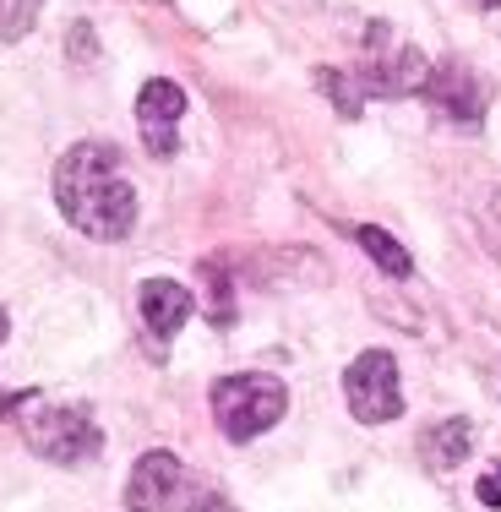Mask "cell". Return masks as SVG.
Listing matches in <instances>:
<instances>
[{"mask_svg":"<svg viewBox=\"0 0 501 512\" xmlns=\"http://www.w3.org/2000/svg\"><path fill=\"white\" fill-rule=\"evenodd\" d=\"M55 202L71 229L93 240H120L137 224V191L109 142H77L55 169Z\"/></svg>","mask_w":501,"mask_h":512,"instance_id":"cell-1","label":"cell"},{"mask_svg":"<svg viewBox=\"0 0 501 512\" xmlns=\"http://www.w3.org/2000/svg\"><path fill=\"white\" fill-rule=\"evenodd\" d=\"M0 414H17L22 442H28L39 458H50V463H88L104 447L99 425H93L82 409L50 404V398H39V393L0 398Z\"/></svg>","mask_w":501,"mask_h":512,"instance_id":"cell-2","label":"cell"},{"mask_svg":"<svg viewBox=\"0 0 501 512\" xmlns=\"http://www.w3.org/2000/svg\"><path fill=\"white\" fill-rule=\"evenodd\" d=\"M284 409H289V393L273 376H224V382L213 387V420L224 425L229 442L262 436L267 425L284 420Z\"/></svg>","mask_w":501,"mask_h":512,"instance_id":"cell-3","label":"cell"},{"mask_svg":"<svg viewBox=\"0 0 501 512\" xmlns=\"http://www.w3.org/2000/svg\"><path fill=\"white\" fill-rule=\"evenodd\" d=\"M344 398H349V414L365 425H387L403 414V393H398V365L387 349H365V355L349 360L344 371Z\"/></svg>","mask_w":501,"mask_h":512,"instance_id":"cell-4","label":"cell"},{"mask_svg":"<svg viewBox=\"0 0 501 512\" xmlns=\"http://www.w3.org/2000/svg\"><path fill=\"white\" fill-rule=\"evenodd\" d=\"M425 77H431V66L420 60V50H414V44H393V33H387L382 22H376L371 39H365L360 88L398 99V93H425Z\"/></svg>","mask_w":501,"mask_h":512,"instance_id":"cell-5","label":"cell"},{"mask_svg":"<svg viewBox=\"0 0 501 512\" xmlns=\"http://www.w3.org/2000/svg\"><path fill=\"white\" fill-rule=\"evenodd\" d=\"M191 474L175 453H148L137 458L131 469V485H126V507L131 512H186L191 507Z\"/></svg>","mask_w":501,"mask_h":512,"instance_id":"cell-6","label":"cell"},{"mask_svg":"<svg viewBox=\"0 0 501 512\" xmlns=\"http://www.w3.org/2000/svg\"><path fill=\"white\" fill-rule=\"evenodd\" d=\"M425 99L442 109V115L463 120V126H480L485 104H491V82L474 66H463V60H442V66L425 77Z\"/></svg>","mask_w":501,"mask_h":512,"instance_id":"cell-7","label":"cell"},{"mask_svg":"<svg viewBox=\"0 0 501 512\" xmlns=\"http://www.w3.org/2000/svg\"><path fill=\"white\" fill-rule=\"evenodd\" d=\"M186 115V93H180V82H169V77H153L148 88L137 93V120H142V131H148V148L153 153H175V120Z\"/></svg>","mask_w":501,"mask_h":512,"instance_id":"cell-8","label":"cell"},{"mask_svg":"<svg viewBox=\"0 0 501 512\" xmlns=\"http://www.w3.org/2000/svg\"><path fill=\"white\" fill-rule=\"evenodd\" d=\"M137 306H142L148 333L158 338V344H169V338L191 322V289H180L175 278H148L142 295H137Z\"/></svg>","mask_w":501,"mask_h":512,"instance_id":"cell-9","label":"cell"},{"mask_svg":"<svg viewBox=\"0 0 501 512\" xmlns=\"http://www.w3.org/2000/svg\"><path fill=\"white\" fill-rule=\"evenodd\" d=\"M420 458L425 469H452V463L469 458V420H442L420 436Z\"/></svg>","mask_w":501,"mask_h":512,"instance_id":"cell-10","label":"cell"},{"mask_svg":"<svg viewBox=\"0 0 501 512\" xmlns=\"http://www.w3.org/2000/svg\"><path fill=\"white\" fill-rule=\"evenodd\" d=\"M360 246H365V256H371V262L382 267V273H393V278H403V273H409V251H403L398 240L387 235V229H376V224H360Z\"/></svg>","mask_w":501,"mask_h":512,"instance_id":"cell-11","label":"cell"},{"mask_svg":"<svg viewBox=\"0 0 501 512\" xmlns=\"http://www.w3.org/2000/svg\"><path fill=\"white\" fill-rule=\"evenodd\" d=\"M316 82H322V88L333 93L344 115H354V109H360V99H354V93H349V77H344V71H322V77H316Z\"/></svg>","mask_w":501,"mask_h":512,"instance_id":"cell-12","label":"cell"},{"mask_svg":"<svg viewBox=\"0 0 501 512\" xmlns=\"http://www.w3.org/2000/svg\"><path fill=\"white\" fill-rule=\"evenodd\" d=\"M485 240H491V251L501 256V191L491 197V207H485Z\"/></svg>","mask_w":501,"mask_h":512,"instance_id":"cell-13","label":"cell"},{"mask_svg":"<svg viewBox=\"0 0 501 512\" xmlns=\"http://www.w3.org/2000/svg\"><path fill=\"white\" fill-rule=\"evenodd\" d=\"M480 502H485V507H501V469H491V474L480 480Z\"/></svg>","mask_w":501,"mask_h":512,"instance_id":"cell-14","label":"cell"},{"mask_svg":"<svg viewBox=\"0 0 501 512\" xmlns=\"http://www.w3.org/2000/svg\"><path fill=\"white\" fill-rule=\"evenodd\" d=\"M0 338H6V311H0Z\"/></svg>","mask_w":501,"mask_h":512,"instance_id":"cell-15","label":"cell"},{"mask_svg":"<svg viewBox=\"0 0 501 512\" xmlns=\"http://www.w3.org/2000/svg\"><path fill=\"white\" fill-rule=\"evenodd\" d=\"M485 6H501V0H485Z\"/></svg>","mask_w":501,"mask_h":512,"instance_id":"cell-16","label":"cell"}]
</instances>
